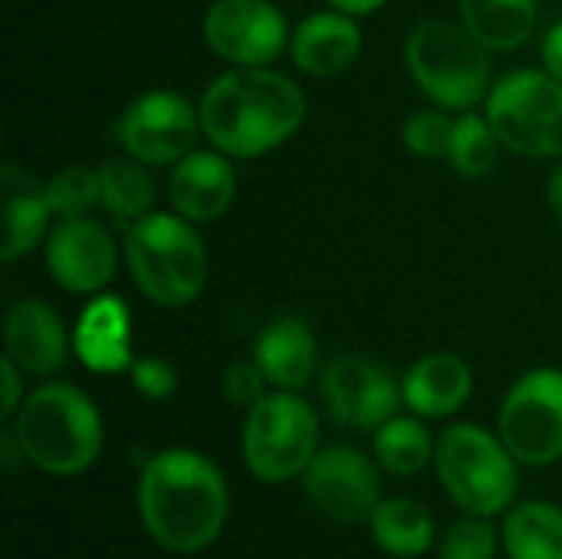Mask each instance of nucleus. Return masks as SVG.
I'll use <instances>...</instances> for the list:
<instances>
[{"instance_id":"nucleus-1","label":"nucleus","mask_w":562,"mask_h":559,"mask_svg":"<svg viewBox=\"0 0 562 559\" xmlns=\"http://www.w3.org/2000/svg\"><path fill=\"white\" fill-rule=\"evenodd\" d=\"M138 517L151 544L175 557H194L217 544L231 517L227 478L201 451L165 448L138 474Z\"/></svg>"},{"instance_id":"nucleus-2","label":"nucleus","mask_w":562,"mask_h":559,"mask_svg":"<svg viewBox=\"0 0 562 559\" xmlns=\"http://www.w3.org/2000/svg\"><path fill=\"white\" fill-rule=\"evenodd\" d=\"M204 138L237 158H260L290 142L306 119L303 89L270 66L221 72L198 102Z\"/></svg>"},{"instance_id":"nucleus-3","label":"nucleus","mask_w":562,"mask_h":559,"mask_svg":"<svg viewBox=\"0 0 562 559\" xmlns=\"http://www.w3.org/2000/svg\"><path fill=\"white\" fill-rule=\"evenodd\" d=\"M10 432L20 458L49 478L86 474L105 445V425L95 402L69 382L33 389L10 418Z\"/></svg>"},{"instance_id":"nucleus-4","label":"nucleus","mask_w":562,"mask_h":559,"mask_svg":"<svg viewBox=\"0 0 562 559\" xmlns=\"http://www.w3.org/2000/svg\"><path fill=\"white\" fill-rule=\"evenodd\" d=\"M122 257L145 300L165 310L194 303L207 287V247L194 224L175 211H151L125 227Z\"/></svg>"},{"instance_id":"nucleus-5","label":"nucleus","mask_w":562,"mask_h":559,"mask_svg":"<svg viewBox=\"0 0 562 559\" xmlns=\"http://www.w3.org/2000/svg\"><path fill=\"white\" fill-rule=\"evenodd\" d=\"M431 468L461 514L504 517L517 501L520 461L510 455L501 435L481 425H448L435 441Z\"/></svg>"},{"instance_id":"nucleus-6","label":"nucleus","mask_w":562,"mask_h":559,"mask_svg":"<svg viewBox=\"0 0 562 559\" xmlns=\"http://www.w3.org/2000/svg\"><path fill=\"white\" fill-rule=\"evenodd\" d=\"M405 63L418 89L448 112H468L494 86L491 49L461 20H425L405 40Z\"/></svg>"},{"instance_id":"nucleus-7","label":"nucleus","mask_w":562,"mask_h":559,"mask_svg":"<svg viewBox=\"0 0 562 559\" xmlns=\"http://www.w3.org/2000/svg\"><path fill=\"white\" fill-rule=\"evenodd\" d=\"M240 451L247 471L263 484H286L303 478L319 455V418L300 392L273 389L257 402L240 432Z\"/></svg>"},{"instance_id":"nucleus-8","label":"nucleus","mask_w":562,"mask_h":559,"mask_svg":"<svg viewBox=\"0 0 562 559\" xmlns=\"http://www.w3.org/2000/svg\"><path fill=\"white\" fill-rule=\"evenodd\" d=\"M504 148L527 158H562V82L547 69H514L501 76L487 99Z\"/></svg>"},{"instance_id":"nucleus-9","label":"nucleus","mask_w":562,"mask_h":559,"mask_svg":"<svg viewBox=\"0 0 562 559\" xmlns=\"http://www.w3.org/2000/svg\"><path fill=\"white\" fill-rule=\"evenodd\" d=\"M497 435L527 468L562 458V369H530L501 402Z\"/></svg>"},{"instance_id":"nucleus-10","label":"nucleus","mask_w":562,"mask_h":559,"mask_svg":"<svg viewBox=\"0 0 562 559\" xmlns=\"http://www.w3.org/2000/svg\"><path fill=\"white\" fill-rule=\"evenodd\" d=\"M201 132V112L181 92L155 89L125 105L115 138L125 155L145 161L148 168L178 165L188 152H194V138Z\"/></svg>"},{"instance_id":"nucleus-11","label":"nucleus","mask_w":562,"mask_h":559,"mask_svg":"<svg viewBox=\"0 0 562 559\" xmlns=\"http://www.w3.org/2000/svg\"><path fill=\"white\" fill-rule=\"evenodd\" d=\"M306 501L333 524H369L382 501V468L352 445H329L300 478Z\"/></svg>"},{"instance_id":"nucleus-12","label":"nucleus","mask_w":562,"mask_h":559,"mask_svg":"<svg viewBox=\"0 0 562 559\" xmlns=\"http://www.w3.org/2000/svg\"><path fill=\"white\" fill-rule=\"evenodd\" d=\"M319 395L329 418L352 432H375L398 415L402 382L369 356H336L319 372Z\"/></svg>"},{"instance_id":"nucleus-13","label":"nucleus","mask_w":562,"mask_h":559,"mask_svg":"<svg viewBox=\"0 0 562 559\" xmlns=\"http://www.w3.org/2000/svg\"><path fill=\"white\" fill-rule=\"evenodd\" d=\"M201 30L214 56L231 66H273L290 49L286 16L267 0H217Z\"/></svg>"},{"instance_id":"nucleus-14","label":"nucleus","mask_w":562,"mask_h":559,"mask_svg":"<svg viewBox=\"0 0 562 559\" xmlns=\"http://www.w3.org/2000/svg\"><path fill=\"white\" fill-rule=\"evenodd\" d=\"M46 270L53 283L76 297H95L105 290L119 267V247L102 221L86 217H56L43 241Z\"/></svg>"},{"instance_id":"nucleus-15","label":"nucleus","mask_w":562,"mask_h":559,"mask_svg":"<svg viewBox=\"0 0 562 559\" xmlns=\"http://www.w3.org/2000/svg\"><path fill=\"white\" fill-rule=\"evenodd\" d=\"M72 339L63 329L59 313L43 300H20L3 320V356L20 366L23 376L46 379L69 359Z\"/></svg>"},{"instance_id":"nucleus-16","label":"nucleus","mask_w":562,"mask_h":559,"mask_svg":"<svg viewBox=\"0 0 562 559\" xmlns=\"http://www.w3.org/2000/svg\"><path fill=\"white\" fill-rule=\"evenodd\" d=\"M171 208L191 224H214L227 214L237 194V171L234 158L207 148V152H188L175 168L168 181Z\"/></svg>"},{"instance_id":"nucleus-17","label":"nucleus","mask_w":562,"mask_h":559,"mask_svg":"<svg viewBox=\"0 0 562 559\" xmlns=\"http://www.w3.org/2000/svg\"><path fill=\"white\" fill-rule=\"evenodd\" d=\"M72 353L95 376L128 372L135 356H132V313L125 300L112 293H95L72 329Z\"/></svg>"},{"instance_id":"nucleus-18","label":"nucleus","mask_w":562,"mask_h":559,"mask_svg":"<svg viewBox=\"0 0 562 559\" xmlns=\"http://www.w3.org/2000/svg\"><path fill=\"white\" fill-rule=\"evenodd\" d=\"M362 53V30L342 10H323L300 20L290 33V59L313 79H329L349 69Z\"/></svg>"},{"instance_id":"nucleus-19","label":"nucleus","mask_w":562,"mask_h":559,"mask_svg":"<svg viewBox=\"0 0 562 559\" xmlns=\"http://www.w3.org/2000/svg\"><path fill=\"white\" fill-rule=\"evenodd\" d=\"M471 392L474 372L454 353H428L402 376V405L425 422L458 415L468 405Z\"/></svg>"},{"instance_id":"nucleus-20","label":"nucleus","mask_w":562,"mask_h":559,"mask_svg":"<svg viewBox=\"0 0 562 559\" xmlns=\"http://www.w3.org/2000/svg\"><path fill=\"white\" fill-rule=\"evenodd\" d=\"M254 362L270 389L303 392L316 376V336L300 316L270 320L254 339Z\"/></svg>"},{"instance_id":"nucleus-21","label":"nucleus","mask_w":562,"mask_h":559,"mask_svg":"<svg viewBox=\"0 0 562 559\" xmlns=\"http://www.w3.org/2000/svg\"><path fill=\"white\" fill-rule=\"evenodd\" d=\"M3 237L0 257L10 264L33 250L49 234V221L56 217L46 198V185L20 171L16 165H3Z\"/></svg>"},{"instance_id":"nucleus-22","label":"nucleus","mask_w":562,"mask_h":559,"mask_svg":"<svg viewBox=\"0 0 562 559\" xmlns=\"http://www.w3.org/2000/svg\"><path fill=\"white\" fill-rule=\"evenodd\" d=\"M375 547L392 559H418L438 547V527L431 511L415 497H382L369 517Z\"/></svg>"},{"instance_id":"nucleus-23","label":"nucleus","mask_w":562,"mask_h":559,"mask_svg":"<svg viewBox=\"0 0 562 559\" xmlns=\"http://www.w3.org/2000/svg\"><path fill=\"white\" fill-rule=\"evenodd\" d=\"M461 23L491 49L510 53L520 49L540 20L537 0H458Z\"/></svg>"},{"instance_id":"nucleus-24","label":"nucleus","mask_w":562,"mask_h":559,"mask_svg":"<svg viewBox=\"0 0 562 559\" xmlns=\"http://www.w3.org/2000/svg\"><path fill=\"white\" fill-rule=\"evenodd\" d=\"M501 544L507 559H562V507L524 501L504 514Z\"/></svg>"},{"instance_id":"nucleus-25","label":"nucleus","mask_w":562,"mask_h":559,"mask_svg":"<svg viewBox=\"0 0 562 559\" xmlns=\"http://www.w3.org/2000/svg\"><path fill=\"white\" fill-rule=\"evenodd\" d=\"M435 435L418 415H395L372 432V458L385 474L415 478L435 461Z\"/></svg>"},{"instance_id":"nucleus-26","label":"nucleus","mask_w":562,"mask_h":559,"mask_svg":"<svg viewBox=\"0 0 562 559\" xmlns=\"http://www.w3.org/2000/svg\"><path fill=\"white\" fill-rule=\"evenodd\" d=\"M99 191H102V208L122 227H132L138 217L151 214L155 208V178L148 165L132 155L109 158L105 165H99Z\"/></svg>"},{"instance_id":"nucleus-27","label":"nucleus","mask_w":562,"mask_h":559,"mask_svg":"<svg viewBox=\"0 0 562 559\" xmlns=\"http://www.w3.org/2000/svg\"><path fill=\"white\" fill-rule=\"evenodd\" d=\"M497 152H501V138H497L487 115H477L468 109L454 119L451 145H448V165L461 178H484L487 171H494Z\"/></svg>"},{"instance_id":"nucleus-28","label":"nucleus","mask_w":562,"mask_h":559,"mask_svg":"<svg viewBox=\"0 0 562 559\" xmlns=\"http://www.w3.org/2000/svg\"><path fill=\"white\" fill-rule=\"evenodd\" d=\"M46 198L56 217H86L102 204L99 168L69 165L46 181Z\"/></svg>"},{"instance_id":"nucleus-29","label":"nucleus","mask_w":562,"mask_h":559,"mask_svg":"<svg viewBox=\"0 0 562 559\" xmlns=\"http://www.w3.org/2000/svg\"><path fill=\"white\" fill-rule=\"evenodd\" d=\"M501 547L494 517L464 514L438 537V559H497Z\"/></svg>"},{"instance_id":"nucleus-30","label":"nucleus","mask_w":562,"mask_h":559,"mask_svg":"<svg viewBox=\"0 0 562 559\" xmlns=\"http://www.w3.org/2000/svg\"><path fill=\"white\" fill-rule=\"evenodd\" d=\"M451 132H454V115L435 105V109H418L415 115H408L402 138L408 152L418 158H448Z\"/></svg>"},{"instance_id":"nucleus-31","label":"nucleus","mask_w":562,"mask_h":559,"mask_svg":"<svg viewBox=\"0 0 562 559\" xmlns=\"http://www.w3.org/2000/svg\"><path fill=\"white\" fill-rule=\"evenodd\" d=\"M267 389H270V382L254 359L250 362H231L224 372V399L240 412H250L257 402H263L270 395Z\"/></svg>"},{"instance_id":"nucleus-32","label":"nucleus","mask_w":562,"mask_h":559,"mask_svg":"<svg viewBox=\"0 0 562 559\" xmlns=\"http://www.w3.org/2000/svg\"><path fill=\"white\" fill-rule=\"evenodd\" d=\"M132 376V385L138 395H145L148 402H165L178 392V372L168 359L161 356H142L132 362L128 369Z\"/></svg>"},{"instance_id":"nucleus-33","label":"nucleus","mask_w":562,"mask_h":559,"mask_svg":"<svg viewBox=\"0 0 562 559\" xmlns=\"http://www.w3.org/2000/svg\"><path fill=\"white\" fill-rule=\"evenodd\" d=\"M0 382H3V395H0V415H3V422H10L16 412H20V405H23V372H20V366L16 362H10L7 356L0 359Z\"/></svg>"},{"instance_id":"nucleus-34","label":"nucleus","mask_w":562,"mask_h":559,"mask_svg":"<svg viewBox=\"0 0 562 559\" xmlns=\"http://www.w3.org/2000/svg\"><path fill=\"white\" fill-rule=\"evenodd\" d=\"M543 66L562 82V20L553 23L550 33L543 36Z\"/></svg>"},{"instance_id":"nucleus-35","label":"nucleus","mask_w":562,"mask_h":559,"mask_svg":"<svg viewBox=\"0 0 562 559\" xmlns=\"http://www.w3.org/2000/svg\"><path fill=\"white\" fill-rule=\"evenodd\" d=\"M333 10H342V13H349V16H366V13H375V10H382L389 0H326Z\"/></svg>"},{"instance_id":"nucleus-36","label":"nucleus","mask_w":562,"mask_h":559,"mask_svg":"<svg viewBox=\"0 0 562 559\" xmlns=\"http://www.w3.org/2000/svg\"><path fill=\"white\" fill-rule=\"evenodd\" d=\"M547 201H550V211L562 221V158L557 161V168L550 171V181H547Z\"/></svg>"}]
</instances>
